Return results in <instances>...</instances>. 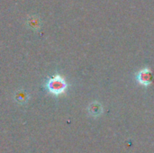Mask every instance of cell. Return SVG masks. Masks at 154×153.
<instances>
[{
  "label": "cell",
  "mask_w": 154,
  "mask_h": 153,
  "mask_svg": "<svg viewBox=\"0 0 154 153\" xmlns=\"http://www.w3.org/2000/svg\"><path fill=\"white\" fill-rule=\"evenodd\" d=\"M137 79L142 85L148 86L152 83V72L150 71V69H145L138 74Z\"/></svg>",
  "instance_id": "obj_2"
},
{
  "label": "cell",
  "mask_w": 154,
  "mask_h": 153,
  "mask_svg": "<svg viewBox=\"0 0 154 153\" xmlns=\"http://www.w3.org/2000/svg\"><path fill=\"white\" fill-rule=\"evenodd\" d=\"M46 87L51 94L60 95L63 92H65V90L67 88V83L64 80V78H62L60 76L57 75V76H54L53 78H50V80H48Z\"/></svg>",
  "instance_id": "obj_1"
},
{
  "label": "cell",
  "mask_w": 154,
  "mask_h": 153,
  "mask_svg": "<svg viewBox=\"0 0 154 153\" xmlns=\"http://www.w3.org/2000/svg\"><path fill=\"white\" fill-rule=\"evenodd\" d=\"M27 98H28V95L24 91H19L15 95V100L18 103H25Z\"/></svg>",
  "instance_id": "obj_3"
}]
</instances>
